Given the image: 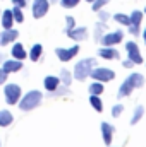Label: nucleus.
Here are the masks:
<instances>
[{"label": "nucleus", "instance_id": "f257e3e1", "mask_svg": "<svg viewBox=\"0 0 146 147\" xmlns=\"http://www.w3.org/2000/svg\"><path fill=\"white\" fill-rule=\"evenodd\" d=\"M145 86V75L139 72H132L129 74L122 84L119 86V91H117V98L119 99H124V98H129L136 89H141Z\"/></svg>", "mask_w": 146, "mask_h": 147}, {"label": "nucleus", "instance_id": "f03ea898", "mask_svg": "<svg viewBox=\"0 0 146 147\" xmlns=\"http://www.w3.org/2000/svg\"><path fill=\"white\" fill-rule=\"evenodd\" d=\"M96 65H98V63H96V60H95V58H91V57H88V58H83V60L76 62V65H74V69H72L74 80L84 82V80L89 77V74H91V70H93V67H96Z\"/></svg>", "mask_w": 146, "mask_h": 147}, {"label": "nucleus", "instance_id": "7ed1b4c3", "mask_svg": "<svg viewBox=\"0 0 146 147\" xmlns=\"http://www.w3.org/2000/svg\"><path fill=\"white\" fill-rule=\"evenodd\" d=\"M41 101H43V92L33 89V91H29V92H26V94L21 96L17 106H19L21 111H26V113H28V111L36 110L38 106L41 105Z\"/></svg>", "mask_w": 146, "mask_h": 147}, {"label": "nucleus", "instance_id": "20e7f679", "mask_svg": "<svg viewBox=\"0 0 146 147\" xmlns=\"http://www.w3.org/2000/svg\"><path fill=\"white\" fill-rule=\"evenodd\" d=\"M23 96V89L19 84H12V82H5L3 84V98H5V103L10 105V106H16L19 103Z\"/></svg>", "mask_w": 146, "mask_h": 147}, {"label": "nucleus", "instance_id": "39448f33", "mask_svg": "<svg viewBox=\"0 0 146 147\" xmlns=\"http://www.w3.org/2000/svg\"><path fill=\"white\" fill-rule=\"evenodd\" d=\"M143 17H145L143 10H138V9L129 14V19H131V22H129V26H127V33H129V34H132V36H139V34H141Z\"/></svg>", "mask_w": 146, "mask_h": 147}, {"label": "nucleus", "instance_id": "423d86ee", "mask_svg": "<svg viewBox=\"0 0 146 147\" xmlns=\"http://www.w3.org/2000/svg\"><path fill=\"white\" fill-rule=\"evenodd\" d=\"M89 77L93 79V80H98V82H110V80H113L115 79V72L108 69V67H93V70L89 74Z\"/></svg>", "mask_w": 146, "mask_h": 147}, {"label": "nucleus", "instance_id": "0eeeda50", "mask_svg": "<svg viewBox=\"0 0 146 147\" xmlns=\"http://www.w3.org/2000/svg\"><path fill=\"white\" fill-rule=\"evenodd\" d=\"M122 41H124V31L122 29H115V31H107L103 34V38H102L100 45L102 46H117Z\"/></svg>", "mask_w": 146, "mask_h": 147}, {"label": "nucleus", "instance_id": "6e6552de", "mask_svg": "<svg viewBox=\"0 0 146 147\" xmlns=\"http://www.w3.org/2000/svg\"><path fill=\"white\" fill-rule=\"evenodd\" d=\"M126 53H127V58L134 62V65H141L145 63V58L139 51V46L136 41H126Z\"/></svg>", "mask_w": 146, "mask_h": 147}, {"label": "nucleus", "instance_id": "1a4fd4ad", "mask_svg": "<svg viewBox=\"0 0 146 147\" xmlns=\"http://www.w3.org/2000/svg\"><path fill=\"white\" fill-rule=\"evenodd\" d=\"M77 53H79V45H77V43L72 45L71 48H64V46H57V48H55V55H57V58H59L62 63L71 62Z\"/></svg>", "mask_w": 146, "mask_h": 147}, {"label": "nucleus", "instance_id": "9d476101", "mask_svg": "<svg viewBox=\"0 0 146 147\" xmlns=\"http://www.w3.org/2000/svg\"><path fill=\"white\" fill-rule=\"evenodd\" d=\"M50 5H52L50 0H33V3H31V14H33V17L35 19H43L48 14Z\"/></svg>", "mask_w": 146, "mask_h": 147}, {"label": "nucleus", "instance_id": "9b49d317", "mask_svg": "<svg viewBox=\"0 0 146 147\" xmlns=\"http://www.w3.org/2000/svg\"><path fill=\"white\" fill-rule=\"evenodd\" d=\"M65 36L71 38L76 43H81V41H86V39L89 38V31H88V28H84V26H76L71 31H65Z\"/></svg>", "mask_w": 146, "mask_h": 147}, {"label": "nucleus", "instance_id": "f8f14e48", "mask_svg": "<svg viewBox=\"0 0 146 147\" xmlns=\"http://www.w3.org/2000/svg\"><path fill=\"white\" fill-rule=\"evenodd\" d=\"M17 38H19V31L17 29H14V28L2 29V33H0V46H9L14 41H17Z\"/></svg>", "mask_w": 146, "mask_h": 147}, {"label": "nucleus", "instance_id": "ddd939ff", "mask_svg": "<svg viewBox=\"0 0 146 147\" xmlns=\"http://www.w3.org/2000/svg\"><path fill=\"white\" fill-rule=\"evenodd\" d=\"M100 130H102V139L105 142V146H112L113 140V134H115V127L108 121H102L100 123Z\"/></svg>", "mask_w": 146, "mask_h": 147}, {"label": "nucleus", "instance_id": "4468645a", "mask_svg": "<svg viewBox=\"0 0 146 147\" xmlns=\"http://www.w3.org/2000/svg\"><path fill=\"white\" fill-rule=\"evenodd\" d=\"M98 57L103 60H120V51L115 46H102L98 48Z\"/></svg>", "mask_w": 146, "mask_h": 147}, {"label": "nucleus", "instance_id": "2eb2a0df", "mask_svg": "<svg viewBox=\"0 0 146 147\" xmlns=\"http://www.w3.org/2000/svg\"><path fill=\"white\" fill-rule=\"evenodd\" d=\"M10 57L16 58V60H24V58H28V51H26L24 45L19 43V41H14L12 46H10Z\"/></svg>", "mask_w": 146, "mask_h": 147}, {"label": "nucleus", "instance_id": "dca6fc26", "mask_svg": "<svg viewBox=\"0 0 146 147\" xmlns=\"http://www.w3.org/2000/svg\"><path fill=\"white\" fill-rule=\"evenodd\" d=\"M2 69L7 74H16L23 69V60H16V58H12V60H3V62H2Z\"/></svg>", "mask_w": 146, "mask_h": 147}, {"label": "nucleus", "instance_id": "f3484780", "mask_svg": "<svg viewBox=\"0 0 146 147\" xmlns=\"http://www.w3.org/2000/svg\"><path fill=\"white\" fill-rule=\"evenodd\" d=\"M0 24L2 29H10L14 26V17H12V9H5L0 14Z\"/></svg>", "mask_w": 146, "mask_h": 147}, {"label": "nucleus", "instance_id": "a211bd4d", "mask_svg": "<svg viewBox=\"0 0 146 147\" xmlns=\"http://www.w3.org/2000/svg\"><path fill=\"white\" fill-rule=\"evenodd\" d=\"M59 86H60V79H59V75H46V77L43 79V87H45L46 92L55 91Z\"/></svg>", "mask_w": 146, "mask_h": 147}, {"label": "nucleus", "instance_id": "6ab92c4d", "mask_svg": "<svg viewBox=\"0 0 146 147\" xmlns=\"http://www.w3.org/2000/svg\"><path fill=\"white\" fill-rule=\"evenodd\" d=\"M28 57H29V60H31V62H38V60L43 57V45L35 43V45L29 48V53H28Z\"/></svg>", "mask_w": 146, "mask_h": 147}, {"label": "nucleus", "instance_id": "aec40b11", "mask_svg": "<svg viewBox=\"0 0 146 147\" xmlns=\"http://www.w3.org/2000/svg\"><path fill=\"white\" fill-rule=\"evenodd\" d=\"M107 31H108L107 22L98 21V22H96V26H95V31H93V38H95V41H96V43H100V41H102V38H103V34H105Z\"/></svg>", "mask_w": 146, "mask_h": 147}, {"label": "nucleus", "instance_id": "412c9836", "mask_svg": "<svg viewBox=\"0 0 146 147\" xmlns=\"http://www.w3.org/2000/svg\"><path fill=\"white\" fill-rule=\"evenodd\" d=\"M14 123V115L9 110H0V127L5 128V127H10Z\"/></svg>", "mask_w": 146, "mask_h": 147}, {"label": "nucleus", "instance_id": "4be33fe9", "mask_svg": "<svg viewBox=\"0 0 146 147\" xmlns=\"http://www.w3.org/2000/svg\"><path fill=\"white\" fill-rule=\"evenodd\" d=\"M103 91H105V87H103V82L93 80V82L88 86V92H89V94H95V96H102V94H103Z\"/></svg>", "mask_w": 146, "mask_h": 147}, {"label": "nucleus", "instance_id": "5701e85b", "mask_svg": "<svg viewBox=\"0 0 146 147\" xmlns=\"http://www.w3.org/2000/svg\"><path fill=\"white\" fill-rule=\"evenodd\" d=\"M143 116H145V106L143 105H136V108L132 111V116H131V125H138Z\"/></svg>", "mask_w": 146, "mask_h": 147}, {"label": "nucleus", "instance_id": "b1692460", "mask_svg": "<svg viewBox=\"0 0 146 147\" xmlns=\"http://www.w3.org/2000/svg\"><path fill=\"white\" fill-rule=\"evenodd\" d=\"M89 105H91V108L96 111V113H102V111H103V101H102L100 96L89 94Z\"/></svg>", "mask_w": 146, "mask_h": 147}, {"label": "nucleus", "instance_id": "393cba45", "mask_svg": "<svg viewBox=\"0 0 146 147\" xmlns=\"http://www.w3.org/2000/svg\"><path fill=\"white\" fill-rule=\"evenodd\" d=\"M112 19L117 22V24H120V26H129V22H131V19H129V14H124V12H115L113 16H112Z\"/></svg>", "mask_w": 146, "mask_h": 147}, {"label": "nucleus", "instance_id": "a878e982", "mask_svg": "<svg viewBox=\"0 0 146 147\" xmlns=\"http://www.w3.org/2000/svg\"><path fill=\"white\" fill-rule=\"evenodd\" d=\"M67 94H71V87H69V86H64V84L59 86L55 91H50V92H48L50 98H60V96H67Z\"/></svg>", "mask_w": 146, "mask_h": 147}, {"label": "nucleus", "instance_id": "bb28decb", "mask_svg": "<svg viewBox=\"0 0 146 147\" xmlns=\"http://www.w3.org/2000/svg\"><path fill=\"white\" fill-rule=\"evenodd\" d=\"M59 79H60V84H64V86H69V87H71V84H72V80H74L72 72H71V70H67V69H62V70H60Z\"/></svg>", "mask_w": 146, "mask_h": 147}, {"label": "nucleus", "instance_id": "cd10ccee", "mask_svg": "<svg viewBox=\"0 0 146 147\" xmlns=\"http://www.w3.org/2000/svg\"><path fill=\"white\" fill-rule=\"evenodd\" d=\"M12 17H14V22L23 24V22H24V12H23V9L14 5V7H12Z\"/></svg>", "mask_w": 146, "mask_h": 147}, {"label": "nucleus", "instance_id": "c85d7f7f", "mask_svg": "<svg viewBox=\"0 0 146 147\" xmlns=\"http://www.w3.org/2000/svg\"><path fill=\"white\" fill-rule=\"evenodd\" d=\"M96 14H98V21H102V22H108L110 19H112V14H110L108 10H105V9L96 10Z\"/></svg>", "mask_w": 146, "mask_h": 147}, {"label": "nucleus", "instance_id": "c756f323", "mask_svg": "<svg viewBox=\"0 0 146 147\" xmlns=\"http://www.w3.org/2000/svg\"><path fill=\"white\" fill-rule=\"evenodd\" d=\"M124 110H126V108H124V105H122V103H117V105H113V106H112V111H110V113H112V116H113V118H119V116L124 113Z\"/></svg>", "mask_w": 146, "mask_h": 147}, {"label": "nucleus", "instance_id": "7c9ffc66", "mask_svg": "<svg viewBox=\"0 0 146 147\" xmlns=\"http://www.w3.org/2000/svg\"><path fill=\"white\" fill-rule=\"evenodd\" d=\"M112 0H95L93 3H91V10L93 12H96V10H100V9H103L107 3H110Z\"/></svg>", "mask_w": 146, "mask_h": 147}, {"label": "nucleus", "instance_id": "2f4dec72", "mask_svg": "<svg viewBox=\"0 0 146 147\" xmlns=\"http://www.w3.org/2000/svg\"><path fill=\"white\" fill-rule=\"evenodd\" d=\"M79 2H81V0H60L59 3H60L64 9H74V7L79 5Z\"/></svg>", "mask_w": 146, "mask_h": 147}, {"label": "nucleus", "instance_id": "473e14b6", "mask_svg": "<svg viewBox=\"0 0 146 147\" xmlns=\"http://www.w3.org/2000/svg\"><path fill=\"white\" fill-rule=\"evenodd\" d=\"M72 28H76V17L67 16V17H65V31H71Z\"/></svg>", "mask_w": 146, "mask_h": 147}, {"label": "nucleus", "instance_id": "72a5a7b5", "mask_svg": "<svg viewBox=\"0 0 146 147\" xmlns=\"http://www.w3.org/2000/svg\"><path fill=\"white\" fill-rule=\"evenodd\" d=\"M7 79H9V74L5 72L2 67H0V86H3L5 82H7Z\"/></svg>", "mask_w": 146, "mask_h": 147}, {"label": "nucleus", "instance_id": "f704fd0d", "mask_svg": "<svg viewBox=\"0 0 146 147\" xmlns=\"http://www.w3.org/2000/svg\"><path fill=\"white\" fill-rule=\"evenodd\" d=\"M12 5H16V7H21V9H24V7L28 5V0H12Z\"/></svg>", "mask_w": 146, "mask_h": 147}, {"label": "nucleus", "instance_id": "c9c22d12", "mask_svg": "<svg viewBox=\"0 0 146 147\" xmlns=\"http://www.w3.org/2000/svg\"><path fill=\"white\" fill-rule=\"evenodd\" d=\"M122 67H124V69H132V67H134V62L129 60V58H127V60H122Z\"/></svg>", "mask_w": 146, "mask_h": 147}, {"label": "nucleus", "instance_id": "e433bc0d", "mask_svg": "<svg viewBox=\"0 0 146 147\" xmlns=\"http://www.w3.org/2000/svg\"><path fill=\"white\" fill-rule=\"evenodd\" d=\"M141 34H143V41H145V45H146V26H145V29H143Z\"/></svg>", "mask_w": 146, "mask_h": 147}, {"label": "nucleus", "instance_id": "4c0bfd02", "mask_svg": "<svg viewBox=\"0 0 146 147\" xmlns=\"http://www.w3.org/2000/svg\"><path fill=\"white\" fill-rule=\"evenodd\" d=\"M57 2H60V0H50V3H57Z\"/></svg>", "mask_w": 146, "mask_h": 147}, {"label": "nucleus", "instance_id": "58836bf2", "mask_svg": "<svg viewBox=\"0 0 146 147\" xmlns=\"http://www.w3.org/2000/svg\"><path fill=\"white\" fill-rule=\"evenodd\" d=\"M84 2H88V3H93V2H95V0H84Z\"/></svg>", "mask_w": 146, "mask_h": 147}, {"label": "nucleus", "instance_id": "ea45409f", "mask_svg": "<svg viewBox=\"0 0 146 147\" xmlns=\"http://www.w3.org/2000/svg\"><path fill=\"white\" fill-rule=\"evenodd\" d=\"M143 14H145V16H146V7H145V10H143Z\"/></svg>", "mask_w": 146, "mask_h": 147}, {"label": "nucleus", "instance_id": "a19ab883", "mask_svg": "<svg viewBox=\"0 0 146 147\" xmlns=\"http://www.w3.org/2000/svg\"><path fill=\"white\" fill-rule=\"evenodd\" d=\"M0 58H2V51H0Z\"/></svg>", "mask_w": 146, "mask_h": 147}, {"label": "nucleus", "instance_id": "79ce46f5", "mask_svg": "<svg viewBox=\"0 0 146 147\" xmlns=\"http://www.w3.org/2000/svg\"><path fill=\"white\" fill-rule=\"evenodd\" d=\"M107 147H113V146H107Z\"/></svg>", "mask_w": 146, "mask_h": 147}, {"label": "nucleus", "instance_id": "37998d69", "mask_svg": "<svg viewBox=\"0 0 146 147\" xmlns=\"http://www.w3.org/2000/svg\"><path fill=\"white\" fill-rule=\"evenodd\" d=\"M0 147H2V142H0Z\"/></svg>", "mask_w": 146, "mask_h": 147}, {"label": "nucleus", "instance_id": "c03bdc74", "mask_svg": "<svg viewBox=\"0 0 146 147\" xmlns=\"http://www.w3.org/2000/svg\"><path fill=\"white\" fill-rule=\"evenodd\" d=\"M0 14H2V10H0Z\"/></svg>", "mask_w": 146, "mask_h": 147}, {"label": "nucleus", "instance_id": "a18cd8bd", "mask_svg": "<svg viewBox=\"0 0 146 147\" xmlns=\"http://www.w3.org/2000/svg\"><path fill=\"white\" fill-rule=\"evenodd\" d=\"M145 63H146V62H145Z\"/></svg>", "mask_w": 146, "mask_h": 147}]
</instances>
